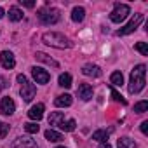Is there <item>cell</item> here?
I'll list each match as a JSON object with an SVG mask.
<instances>
[{"label": "cell", "mask_w": 148, "mask_h": 148, "mask_svg": "<svg viewBox=\"0 0 148 148\" xmlns=\"http://www.w3.org/2000/svg\"><path fill=\"white\" fill-rule=\"evenodd\" d=\"M7 132H9V124H0V139L5 138Z\"/></svg>", "instance_id": "cell-29"}, {"label": "cell", "mask_w": 148, "mask_h": 148, "mask_svg": "<svg viewBox=\"0 0 148 148\" xmlns=\"http://www.w3.org/2000/svg\"><path fill=\"white\" fill-rule=\"evenodd\" d=\"M9 19L11 21H21L23 19V11L19 7H11L9 9Z\"/></svg>", "instance_id": "cell-22"}, {"label": "cell", "mask_w": 148, "mask_h": 148, "mask_svg": "<svg viewBox=\"0 0 148 148\" xmlns=\"http://www.w3.org/2000/svg\"><path fill=\"white\" fill-rule=\"evenodd\" d=\"M101 148H112V146H110L108 143H103V145H101Z\"/></svg>", "instance_id": "cell-34"}, {"label": "cell", "mask_w": 148, "mask_h": 148, "mask_svg": "<svg viewBox=\"0 0 148 148\" xmlns=\"http://www.w3.org/2000/svg\"><path fill=\"white\" fill-rule=\"evenodd\" d=\"M82 73H84L86 77H94V79H98V77H101V68H99L98 64L87 63V64L82 66Z\"/></svg>", "instance_id": "cell-11"}, {"label": "cell", "mask_w": 148, "mask_h": 148, "mask_svg": "<svg viewBox=\"0 0 148 148\" xmlns=\"http://www.w3.org/2000/svg\"><path fill=\"white\" fill-rule=\"evenodd\" d=\"M44 110H45V108H44V105H42V103H37L35 106H32V108H30L28 117H30L32 120H37V122H38V120L44 117Z\"/></svg>", "instance_id": "cell-13"}, {"label": "cell", "mask_w": 148, "mask_h": 148, "mask_svg": "<svg viewBox=\"0 0 148 148\" xmlns=\"http://www.w3.org/2000/svg\"><path fill=\"white\" fill-rule=\"evenodd\" d=\"M110 132H112V131H106V129H98V131H94V132H92V139H96V141H99V143H105V141L108 139Z\"/></svg>", "instance_id": "cell-17"}, {"label": "cell", "mask_w": 148, "mask_h": 148, "mask_svg": "<svg viewBox=\"0 0 148 148\" xmlns=\"http://www.w3.org/2000/svg\"><path fill=\"white\" fill-rule=\"evenodd\" d=\"M117 146L119 148H138V145H136V141L134 139H131V138H120L119 141H117Z\"/></svg>", "instance_id": "cell-18"}, {"label": "cell", "mask_w": 148, "mask_h": 148, "mask_svg": "<svg viewBox=\"0 0 148 148\" xmlns=\"http://www.w3.org/2000/svg\"><path fill=\"white\" fill-rule=\"evenodd\" d=\"M0 112L4 115H12L16 112V103L12 101V98H2V101H0Z\"/></svg>", "instance_id": "cell-9"}, {"label": "cell", "mask_w": 148, "mask_h": 148, "mask_svg": "<svg viewBox=\"0 0 148 148\" xmlns=\"http://www.w3.org/2000/svg\"><path fill=\"white\" fill-rule=\"evenodd\" d=\"M71 103H73V99H71L70 94H61V96H58V98L54 99V105H56V106H61V108H63V106L66 108V106H70Z\"/></svg>", "instance_id": "cell-16"}, {"label": "cell", "mask_w": 148, "mask_h": 148, "mask_svg": "<svg viewBox=\"0 0 148 148\" xmlns=\"http://www.w3.org/2000/svg\"><path fill=\"white\" fill-rule=\"evenodd\" d=\"M141 132H143V134H148V120L141 122Z\"/></svg>", "instance_id": "cell-31"}, {"label": "cell", "mask_w": 148, "mask_h": 148, "mask_svg": "<svg viewBox=\"0 0 148 148\" xmlns=\"http://www.w3.org/2000/svg\"><path fill=\"white\" fill-rule=\"evenodd\" d=\"M21 5H25L28 9H33L35 7V2H30V0H21Z\"/></svg>", "instance_id": "cell-30"}, {"label": "cell", "mask_w": 148, "mask_h": 148, "mask_svg": "<svg viewBox=\"0 0 148 148\" xmlns=\"http://www.w3.org/2000/svg\"><path fill=\"white\" fill-rule=\"evenodd\" d=\"M129 14H131V7L127 4H117L110 14V19H112V23H122Z\"/></svg>", "instance_id": "cell-5"}, {"label": "cell", "mask_w": 148, "mask_h": 148, "mask_svg": "<svg viewBox=\"0 0 148 148\" xmlns=\"http://www.w3.org/2000/svg\"><path fill=\"white\" fill-rule=\"evenodd\" d=\"M77 94H79V98H80L82 101H89V99L92 98V86H89V84H80L79 89H77Z\"/></svg>", "instance_id": "cell-12"}, {"label": "cell", "mask_w": 148, "mask_h": 148, "mask_svg": "<svg viewBox=\"0 0 148 148\" xmlns=\"http://www.w3.org/2000/svg\"><path fill=\"white\" fill-rule=\"evenodd\" d=\"M110 92H112V98H113V101H117V103H122V105H125L127 101L124 99V96L115 89V87H110Z\"/></svg>", "instance_id": "cell-25"}, {"label": "cell", "mask_w": 148, "mask_h": 148, "mask_svg": "<svg viewBox=\"0 0 148 148\" xmlns=\"http://www.w3.org/2000/svg\"><path fill=\"white\" fill-rule=\"evenodd\" d=\"M32 75H33V79L37 80V84H47V82L51 80L49 71H45V70H42V68H38V66H33V68H32Z\"/></svg>", "instance_id": "cell-8"}, {"label": "cell", "mask_w": 148, "mask_h": 148, "mask_svg": "<svg viewBox=\"0 0 148 148\" xmlns=\"http://www.w3.org/2000/svg\"><path fill=\"white\" fill-rule=\"evenodd\" d=\"M58 148H64V146H58Z\"/></svg>", "instance_id": "cell-35"}, {"label": "cell", "mask_w": 148, "mask_h": 148, "mask_svg": "<svg viewBox=\"0 0 148 148\" xmlns=\"http://www.w3.org/2000/svg\"><path fill=\"white\" fill-rule=\"evenodd\" d=\"M84 16H86V9L84 7H75V9H73V12H71V19L75 21V23L84 21Z\"/></svg>", "instance_id": "cell-19"}, {"label": "cell", "mask_w": 148, "mask_h": 148, "mask_svg": "<svg viewBox=\"0 0 148 148\" xmlns=\"http://www.w3.org/2000/svg\"><path fill=\"white\" fill-rule=\"evenodd\" d=\"M110 82H112V86L120 87V86L124 84V75H122L120 71H113V73H112V77H110Z\"/></svg>", "instance_id": "cell-23"}, {"label": "cell", "mask_w": 148, "mask_h": 148, "mask_svg": "<svg viewBox=\"0 0 148 148\" xmlns=\"http://www.w3.org/2000/svg\"><path fill=\"white\" fill-rule=\"evenodd\" d=\"M146 110H148V101H145V99L134 105V112H136V113H145Z\"/></svg>", "instance_id": "cell-26"}, {"label": "cell", "mask_w": 148, "mask_h": 148, "mask_svg": "<svg viewBox=\"0 0 148 148\" xmlns=\"http://www.w3.org/2000/svg\"><path fill=\"white\" fill-rule=\"evenodd\" d=\"M58 84L61 87H64V89L71 87V75H70V73H61L59 79H58Z\"/></svg>", "instance_id": "cell-21"}, {"label": "cell", "mask_w": 148, "mask_h": 148, "mask_svg": "<svg viewBox=\"0 0 148 148\" xmlns=\"http://www.w3.org/2000/svg\"><path fill=\"white\" fill-rule=\"evenodd\" d=\"M146 66L145 64H138L134 66V70L131 71V80H129V92L131 94H138L145 89V84H146Z\"/></svg>", "instance_id": "cell-1"}, {"label": "cell", "mask_w": 148, "mask_h": 148, "mask_svg": "<svg viewBox=\"0 0 148 148\" xmlns=\"http://www.w3.org/2000/svg\"><path fill=\"white\" fill-rule=\"evenodd\" d=\"M45 139H47V141H52V143H58V141L63 139V136H61L58 131H54V129H47V131H45Z\"/></svg>", "instance_id": "cell-20"}, {"label": "cell", "mask_w": 148, "mask_h": 148, "mask_svg": "<svg viewBox=\"0 0 148 148\" xmlns=\"http://www.w3.org/2000/svg\"><path fill=\"white\" fill-rule=\"evenodd\" d=\"M134 49H136L138 52H141L143 56H148V45H146V42H138V44L134 45Z\"/></svg>", "instance_id": "cell-28"}, {"label": "cell", "mask_w": 148, "mask_h": 148, "mask_svg": "<svg viewBox=\"0 0 148 148\" xmlns=\"http://www.w3.org/2000/svg\"><path fill=\"white\" fill-rule=\"evenodd\" d=\"M35 58H37V61H42V63H45V64H49V66H54V68H58V66H59V63H58L56 59L49 58V56H47V54H44V52H37V54H35Z\"/></svg>", "instance_id": "cell-15"}, {"label": "cell", "mask_w": 148, "mask_h": 148, "mask_svg": "<svg viewBox=\"0 0 148 148\" xmlns=\"http://www.w3.org/2000/svg\"><path fill=\"white\" fill-rule=\"evenodd\" d=\"M75 125H77V122L73 120V119H70V120H66V122H61L59 129L64 131V132H71V131H75Z\"/></svg>", "instance_id": "cell-24"}, {"label": "cell", "mask_w": 148, "mask_h": 148, "mask_svg": "<svg viewBox=\"0 0 148 148\" xmlns=\"http://www.w3.org/2000/svg\"><path fill=\"white\" fill-rule=\"evenodd\" d=\"M61 122H64V113L63 112H52L49 115V124L54 125V127H59Z\"/></svg>", "instance_id": "cell-14"}, {"label": "cell", "mask_w": 148, "mask_h": 148, "mask_svg": "<svg viewBox=\"0 0 148 148\" xmlns=\"http://www.w3.org/2000/svg\"><path fill=\"white\" fill-rule=\"evenodd\" d=\"M38 129H40V127H38L35 122H28V124H25V131H26L28 134H37Z\"/></svg>", "instance_id": "cell-27"}, {"label": "cell", "mask_w": 148, "mask_h": 148, "mask_svg": "<svg viewBox=\"0 0 148 148\" xmlns=\"http://www.w3.org/2000/svg\"><path fill=\"white\" fill-rule=\"evenodd\" d=\"M4 14H5V12H4V9H2V7H0V19H2V18H4Z\"/></svg>", "instance_id": "cell-33"}, {"label": "cell", "mask_w": 148, "mask_h": 148, "mask_svg": "<svg viewBox=\"0 0 148 148\" xmlns=\"http://www.w3.org/2000/svg\"><path fill=\"white\" fill-rule=\"evenodd\" d=\"M18 82L21 84V89H19V92H21V98L25 99V101H32L33 98H35V92H37V87L25 77V75H18Z\"/></svg>", "instance_id": "cell-3"}, {"label": "cell", "mask_w": 148, "mask_h": 148, "mask_svg": "<svg viewBox=\"0 0 148 148\" xmlns=\"http://www.w3.org/2000/svg\"><path fill=\"white\" fill-rule=\"evenodd\" d=\"M11 148H38V145L32 138H18V139H14Z\"/></svg>", "instance_id": "cell-10"}, {"label": "cell", "mask_w": 148, "mask_h": 148, "mask_svg": "<svg viewBox=\"0 0 148 148\" xmlns=\"http://www.w3.org/2000/svg\"><path fill=\"white\" fill-rule=\"evenodd\" d=\"M5 87V79H2V77H0V91H2Z\"/></svg>", "instance_id": "cell-32"}, {"label": "cell", "mask_w": 148, "mask_h": 148, "mask_svg": "<svg viewBox=\"0 0 148 148\" xmlns=\"http://www.w3.org/2000/svg\"><path fill=\"white\" fill-rule=\"evenodd\" d=\"M42 40H44V44H47L51 47H56V49H70L73 45L70 42V38H66L63 33H58V32H47V33H44Z\"/></svg>", "instance_id": "cell-2"}, {"label": "cell", "mask_w": 148, "mask_h": 148, "mask_svg": "<svg viewBox=\"0 0 148 148\" xmlns=\"http://www.w3.org/2000/svg\"><path fill=\"white\" fill-rule=\"evenodd\" d=\"M0 63L5 70H12L16 66V59H14V54L11 51H2L0 52Z\"/></svg>", "instance_id": "cell-7"}, {"label": "cell", "mask_w": 148, "mask_h": 148, "mask_svg": "<svg viewBox=\"0 0 148 148\" xmlns=\"http://www.w3.org/2000/svg\"><path fill=\"white\" fill-rule=\"evenodd\" d=\"M141 21H143V14H134V18L124 26V28H120V30H117V35L119 37H124V35H129V33H132L139 25H141Z\"/></svg>", "instance_id": "cell-6"}, {"label": "cell", "mask_w": 148, "mask_h": 148, "mask_svg": "<svg viewBox=\"0 0 148 148\" xmlns=\"http://www.w3.org/2000/svg\"><path fill=\"white\" fill-rule=\"evenodd\" d=\"M61 14H59V9L56 7H45L38 12V19L42 25H56L59 21Z\"/></svg>", "instance_id": "cell-4"}]
</instances>
